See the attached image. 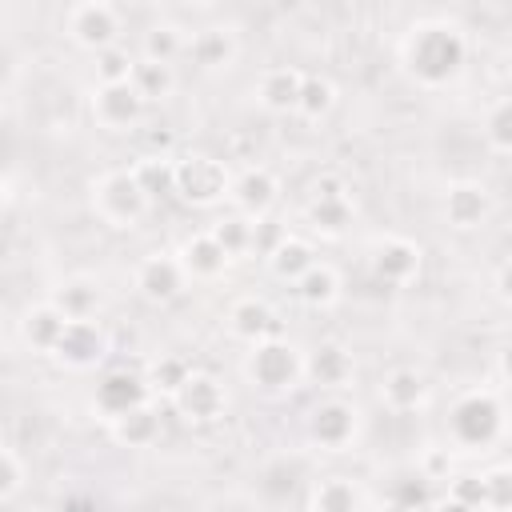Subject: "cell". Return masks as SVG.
<instances>
[{
    "label": "cell",
    "instance_id": "cell-2",
    "mask_svg": "<svg viewBox=\"0 0 512 512\" xmlns=\"http://www.w3.org/2000/svg\"><path fill=\"white\" fill-rule=\"evenodd\" d=\"M504 436V400L496 388H468L448 408V444L484 452Z\"/></svg>",
    "mask_w": 512,
    "mask_h": 512
},
{
    "label": "cell",
    "instance_id": "cell-11",
    "mask_svg": "<svg viewBox=\"0 0 512 512\" xmlns=\"http://www.w3.org/2000/svg\"><path fill=\"white\" fill-rule=\"evenodd\" d=\"M228 204H232L240 216H248V220L272 216V208L280 204V176H276L268 164H248V168L232 172Z\"/></svg>",
    "mask_w": 512,
    "mask_h": 512
},
{
    "label": "cell",
    "instance_id": "cell-7",
    "mask_svg": "<svg viewBox=\"0 0 512 512\" xmlns=\"http://www.w3.org/2000/svg\"><path fill=\"white\" fill-rule=\"evenodd\" d=\"M148 208L152 204H148V196L140 192V184L132 180L128 168H112V172L92 180V212L108 228H136L148 216Z\"/></svg>",
    "mask_w": 512,
    "mask_h": 512
},
{
    "label": "cell",
    "instance_id": "cell-19",
    "mask_svg": "<svg viewBox=\"0 0 512 512\" xmlns=\"http://www.w3.org/2000/svg\"><path fill=\"white\" fill-rule=\"evenodd\" d=\"M228 332L248 348L260 344V340H272V336H280L276 308L264 296H240V300L228 304Z\"/></svg>",
    "mask_w": 512,
    "mask_h": 512
},
{
    "label": "cell",
    "instance_id": "cell-4",
    "mask_svg": "<svg viewBox=\"0 0 512 512\" xmlns=\"http://www.w3.org/2000/svg\"><path fill=\"white\" fill-rule=\"evenodd\" d=\"M360 428H364V412L356 400L348 396H320L308 412H304V436L312 448L320 452H348L356 440H360Z\"/></svg>",
    "mask_w": 512,
    "mask_h": 512
},
{
    "label": "cell",
    "instance_id": "cell-27",
    "mask_svg": "<svg viewBox=\"0 0 512 512\" xmlns=\"http://www.w3.org/2000/svg\"><path fill=\"white\" fill-rule=\"evenodd\" d=\"M64 316L44 300V304H32V308H24L20 312V324H16V332H20V340L32 348V352H48L52 356V348H56V340H60V332H64Z\"/></svg>",
    "mask_w": 512,
    "mask_h": 512
},
{
    "label": "cell",
    "instance_id": "cell-25",
    "mask_svg": "<svg viewBox=\"0 0 512 512\" xmlns=\"http://www.w3.org/2000/svg\"><path fill=\"white\" fill-rule=\"evenodd\" d=\"M108 428H112V440L120 448H152L160 440V432H164V420H160V408L148 400V404L108 420Z\"/></svg>",
    "mask_w": 512,
    "mask_h": 512
},
{
    "label": "cell",
    "instance_id": "cell-20",
    "mask_svg": "<svg viewBox=\"0 0 512 512\" xmlns=\"http://www.w3.org/2000/svg\"><path fill=\"white\" fill-rule=\"evenodd\" d=\"M428 400H432V384H428V376L420 368L400 364V368L384 372V380H380V404L388 412L408 416V412H420Z\"/></svg>",
    "mask_w": 512,
    "mask_h": 512
},
{
    "label": "cell",
    "instance_id": "cell-43",
    "mask_svg": "<svg viewBox=\"0 0 512 512\" xmlns=\"http://www.w3.org/2000/svg\"><path fill=\"white\" fill-rule=\"evenodd\" d=\"M492 292H496V300H500V304H508V260H500V264H496Z\"/></svg>",
    "mask_w": 512,
    "mask_h": 512
},
{
    "label": "cell",
    "instance_id": "cell-42",
    "mask_svg": "<svg viewBox=\"0 0 512 512\" xmlns=\"http://www.w3.org/2000/svg\"><path fill=\"white\" fill-rule=\"evenodd\" d=\"M448 496L468 504V508H480L484 504V492H480V472H460V476H448ZM484 512V508H480Z\"/></svg>",
    "mask_w": 512,
    "mask_h": 512
},
{
    "label": "cell",
    "instance_id": "cell-39",
    "mask_svg": "<svg viewBox=\"0 0 512 512\" xmlns=\"http://www.w3.org/2000/svg\"><path fill=\"white\" fill-rule=\"evenodd\" d=\"M428 504H432L428 500V480H420V476L396 484V492H392V508H400V512H424Z\"/></svg>",
    "mask_w": 512,
    "mask_h": 512
},
{
    "label": "cell",
    "instance_id": "cell-12",
    "mask_svg": "<svg viewBox=\"0 0 512 512\" xmlns=\"http://www.w3.org/2000/svg\"><path fill=\"white\" fill-rule=\"evenodd\" d=\"M132 284H136L140 300H148V304H172V300L184 296L188 276H184L176 252H148V256L136 264Z\"/></svg>",
    "mask_w": 512,
    "mask_h": 512
},
{
    "label": "cell",
    "instance_id": "cell-18",
    "mask_svg": "<svg viewBox=\"0 0 512 512\" xmlns=\"http://www.w3.org/2000/svg\"><path fill=\"white\" fill-rule=\"evenodd\" d=\"M48 304L64 316V320H100V308H104V284L88 272H76V276H64Z\"/></svg>",
    "mask_w": 512,
    "mask_h": 512
},
{
    "label": "cell",
    "instance_id": "cell-8",
    "mask_svg": "<svg viewBox=\"0 0 512 512\" xmlns=\"http://www.w3.org/2000/svg\"><path fill=\"white\" fill-rule=\"evenodd\" d=\"M364 260H368V272L388 284V288H408L420 268H424V248L412 240V236H400V232H380L368 240L364 248Z\"/></svg>",
    "mask_w": 512,
    "mask_h": 512
},
{
    "label": "cell",
    "instance_id": "cell-9",
    "mask_svg": "<svg viewBox=\"0 0 512 512\" xmlns=\"http://www.w3.org/2000/svg\"><path fill=\"white\" fill-rule=\"evenodd\" d=\"M64 28H68V40L84 52H104L112 44H120V32H124V16L116 4L108 0H80L64 12Z\"/></svg>",
    "mask_w": 512,
    "mask_h": 512
},
{
    "label": "cell",
    "instance_id": "cell-37",
    "mask_svg": "<svg viewBox=\"0 0 512 512\" xmlns=\"http://www.w3.org/2000/svg\"><path fill=\"white\" fill-rule=\"evenodd\" d=\"M480 492H484V512H508L512 508V468L492 464L480 472Z\"/></svg>",
    "mask_w": 512,
    "mask_h": 512
},
{
    "label": "cell",
    "instance_id": "cell-10",
    "mask_svg": "<svg viewBox=\"0 0 512 512\" xmlns=\"http://www.w3.org/2000/svg\"><path fill=\"white\" fill-rule=\"evenodd\" d=\"M108 348H112V336L100 320H68L52 348V360L72 372H88L108 356Z\"/></svg>",
    "mask_w": 512,
    "mask_h": 512
},
{
    "label": "cell",
    "instance_id": "cell-6",
    "mask_svg": "<svg viewBox=\"0 0 512 512\" xmlns=\"http://www.w3.org/2000/svg\"><path fill=\"white\" fill-rule=\"evenodd\" d=\"M304 220L312 232L336 240L356 224V200H352V184L340 172H320L308 184V200H304Z\"/></svg>",
    "mask_w": 512,
    "mask_h": 512
},
{
    "label": "cell",
    "instance_id": "cell-13",
    "mask_svg": "<svg viewBox=\"0 0 512 512\" xmlns=\"http://www.w3.org/2000/svg\"><path fill=\"white\" fill-rule=\"evenodd\" d=\"M172 404L188 424H216L224 416V408H228V392L212 372L192 368L188 380L180 384V392L172 396Z\"/></svg>",
    "mask_w": 512,
    "mask_h": 512
},
{
    "label": "cell",
    "instance_id": "cell-24",
    "mask_svg": "<svg viewBox=\"0 0 512 512\" xmlns=\"http://www.w3.org/2000/svg\"><path fill=\"white\" fill-rule=\"evenodd\" d=\"M300 80H304V72L292 68V64H272V68H264L260 80H256V100H260V108H264V112H276V116H280V112H296Z\"/></svg>",
    "mask_w": 512,
    "mask_h": 512
},
{
    "label": "cell",
    "instance_id": "cell-33",
    "mask_svg": "<svg viewBox=\"0 0 512 512\" xmlns=\"http://www.w3.org/2000/svg\"><path fill=\"white\" fill-rule=\"evenodd\" d=\"M332 108H336V84L324 72H304L300 96H296V112L304 120H324Z\"/></svg>",
    "mask_w": 512,
    "mask_h": 512
},
{
    "label": "cell",
    "instance_id": "cell-36",
    "mask_svg": "<svg viewBox=\"0 0 512 512\" xmlns=\"http://www.w3.org/2000/svg\"><path fill=\"white\" fill-rule=\"evenodd\" d=\"M132 64H136V56L124 44H112L92 56V76H96V84H128Z\"/></svg>",
    "mask_w": 512,
    "mask_h": 512
},
{
    "label": "cell",
    "instance_id": "cell-26",
    "mask_svg": "<svg viewBox=\"0 0 512 512\" xmlns=\"http://www.w3.org/2000/svg\"><path fill=\"white\" fill-rule=\"evenodd\" d=\"M292 292H296V300L304 304V308H312V312H324V308H332L336 300H340V292H344V280H340V272L332 268V264H324V260H316L300 280H292Z\"/></svg>",
    "mask_w": 512,
    "mask_h": 512
},
{
    "label": "cell",
    "instance_id": "cell-31",
    "mask_svg": "<svg viewBox=\"0 0 512 512\" xmlns=\"http://www.w3.org/2000/svg\"><path fill=\"white\" fill-rule=\"evenodd\" d=\"M188 36L180 24L172 20H156L144 28V40H140V60H156V64H172L180 52H184Z\"/></svg>",
    "mask_w": 512,
    "mask_h": 512
},
{
    "label": "cell",
    "instance_id": "cell-30",
    "mask_svg": "<svg viewBox=\"0 0 512 512\" xmlns=\"http://www.w3.org/2000/svg\"><path fill=\"white\" fill-rule=\"evenodd\" d=\"M132 180L140 184V192L148 196V204L152 200H160V196H172V180H176V156H156V152H144L132 168Z\"/></svg>",
    "mask_w": 512,
    "mask_h": 512
},
{
    "label": "cell",
    "instance_id": "cell-45",
    "mask_svg": "<svg viewBox=\"0 0 512 512\" xmlns=\"http://www.w3.org/2000/svg\"><path fill=\"white\" fill-rule=\"evenodd\" d=\"M4 200H8V184L0 180V208H4Z\"/></svg>",
    "mask_w": 512,
    "mask_h": 512
},
{
    "label": "cell",
    "instance_id": "cell-35",
    "mask_svg": "<svg viewBox=\"0 0 512 512\" xmlns=\"http://www.w3.org/2000/svg\"><path fill=\"white\" fill-rule=\"evenodd\" d=\"M188 372H192V364L184 356H156L148 364V372H144V384H148L152 396H168L172 400L180 392V384L188 380Z\"/></svg>",
    "mask_w": 512,
    "mask_h": 512
},
{
    "label": "cell",
    "instance_id": "cell-22",
    "mask_svg": "<svg viewBox=\"0 0 512 512\" xmlns=\"http://www.w3.org/2000/svg\"><path fill=\"white\" fill-rule=\"evenodd\" d=\"M176 260H180L184 276H188V280H200V284L224 280V272L232 268V260H228V256H224V248L208 236V228H204V232H192V236L180 244Z\"/></svg>",
    "mask_w": 512,
    "mask_h": 512
},
{
    "label": "cell",
    "instance_id": "cell-28",
    "mask_svg": "<svg viewBox=\"0 0 512 512\" xmlns=\"http://www.w3.org/2000/svg\"><path fill=\"white\" fill-rule=\"evenodd\" d=\"M264 264H268V272L276 276V280H284V284H292V280H300L312 264H316V248L304 240V236H296V232H288L268 256H264Z\"/></svg>",
    "mask_w": 512,
    "mask_h": 512
},
{
    "label": "cell",
    "instance_id": "cell-23",
    "mask_svg": "<svg viewBox=\"0 0 512 512\" xmlns=\"http://www.w3.org/2000/svg\"><path fill=\"white\" fill-rule=\"evenodd\" d=\"M364 504H368L364 488L340 472L320 476L308 488V512H364Z\"/></svg>",
    "mask_w": 512,
    "mask_h": 512
},
{
    "label": "cell",
    "instance_id": "cell-14",
    "mask_svg": "<svg viewBox=\"0 0 512 512\" xmlns=\"http://www.w3.org/2000/svg\"><path fill=\"white\" fill-rule=\"evenodd\" d=\"M88 108H92L96 128H104V132H132L144 120L148 104L132 92V84H96Z\"/></svg>",
    "mask_w": 512,
    "mask_h": 512
},
{
    "label": "cell",
    "instance_id": "cell-46",
    "mask_svg": "<svg viewBox=\"0 0 512 512\" xmlns=\"http://www.w3.org/2000/svg\"><path fill=\"white\" fill-rule=\"evenodd\" d=\"M256 512H264V508H256Z\"/></svg>",
    "mask_w": 512,
    "mask_h": 512
},
{
    "label": "cell",
    "instance_id": "cell-44",
    "mask_svg": "<svg viewBox=\"0 0 512 512\" xmlns=\"http://www.w3.org/2000/svg\"><path fill=\"white\" fill-rule=\"evenodd\" d=\"M428 512H480V508H468V504H460V500L444 496V500H432V504H428Z\"/></svg>",
    "mask_w": 512,
    "mask_h": 512
},
{
    "label": "cell",
    "instance_id": "cell-38",
    "mask_svg": "<svg viewBox=\"0 0 512 512\" xmlns=\"http://www.w3.org/2000/svg\"><path fill=\"white\" fill-rule=\"evenodd\" d=\"M20 488H24V460H20V452L0 444V504H8Z\"/></svg>",
    "mask_w": 512,
    "mask_h": 512
},
{
    "label": "cell",
    "instance_id": "cell-16",
    "mask_svg": "<svg viewBox=\"0 0 512 512\" xmlns=\"http://www.w3.org/2000/svg\"><path fill=\"white\" fill-rule=\"evenodd\" d=\"M152 392L144 384V372H132V368H112L96 380V392H92V408L104 416V420H116L140 404H148Z\"/></svg>",
    "mask_w": 512,
    "mask_h": 512
},
{
    "label": "cell",
    "instance_id": "cell-3",
    "mask_svg": "<svg viewBox=\"0 0 512 512\" xmlns=\"http://www.w3.org/2000/svg\"><path fill=\"white\" fill-rule=\"evenodd\" d=\"M244 380L268 396L296 392L304 384V348H296L284 336L260 340L244 352Z\"/></svg>",
    "mask_w": 512,
    "mask_h": 512
},
{
    "label": "cell",
    "instance_id": "cell-21",
    "mask_svg": "<svg viewBox=\"0 0 512 512\" xmlns=\"http://www.w3.org/2000/svg\"><path fill=\"white\" fill-rule=\"evenodd\" d=\"M184 52L192 56L196 68H204V72H224V68H232L236 56H240V36H236V28H228V24H208V28H200V32L184 44Z\"/></svg>",
    "mask_w": 512,
    "mask_h": 512
},
{
    "label": "cell",
    "instance_id": "cell-34",
    "mask_svg": "<svg viewBox=\"0 0 512 512\" xmlns=\"http://www.w3.org/2000/svg\"><path fill=\"white\" fill-rule=\"evenodd\" d=\"M208 236L224 248V256H228V260L252 256V220H248V216H240V212L220 216V220L208 228Z\"/></svg>",
    "mask_w": 512,
    "mask_h": 512
},
{
    "label": "cell",
    "instance_id": "cell-32",
    "mask_svg": "<svg viewBox=\"0 0 512 512\" xmlns=\"http://www.w3.org/2000/svg\"><path fill=\"white\" fill-rule=\"evenodd\" d=\"M480 136H484V148H488L496 160H504V156L512 152V100H508V96H496V100L488 104V112H484V120H480Z\"/></svg>",
    "mask_w": 512,
    "mask_h": 512
},
{
    "label": "cell",
    "instance_id": "cell-1",
    "mask_svg": "<svg viewBox=\"0 0 512 512\" xmlns=\"http://www.w3.org/2000/svg\"><path fill=\"white\" fill-rule=\"evenodd\" d=\"M468 64V32L456 20L428 16L416 20L400 40V68L416 88L440 92L460 80Z\"/></svg>",
    "mask_w": 512,
    "mask_h": 512
},
{
    "label": "cell",
    "instance_id": "cell-29",
    "mask_svg": "<svg viewBox=\"0 0 512 512\" xmlns=\"http://www.w3.org/2000/svg\"><path fill=\"white\" fill-rule=\"evenodd\" d=\"M128 84L144 104H160V100H168L176 92V72H172V64H156V60H140L136 56Z\"/></svg>",
    "mask_w": 512,
    "mask_h": 512
},
{
    "label": "cell",
    "instance_id": "cell-40",
    "mask_svg": "<svg viewBox=\"0 0 512 512\" xmlns=\"http://www.w3.org/2000/svg\"><path fill=\"white\" fill-rule=\"evenodd\" d=\"M420 480H448L452 476V452L444 448V444H428L424 448V456H420V472H416Z\"/></svg>",
    "mask_w": 512,
    "mask_h": 512
},
{
    "label": "cell",
    "instance_id": "cell-17",
    "mask_svg": "<svg viewBox=\"0 0 512 512\" xmlns=\"http://www.w3.org/2000/svg\"><path fill=\"white\" fill-rule=\"evenodd\" d=\"M356 376V360L352 348L340 340H320L304 352V380L324 388V392H340L348 380Z\"/></svg>",
    "mask_w": 512,
    "mask_h": 512
},
{
    "label": "cell",
    "instance_id": "cell-15",
    "mask_svg": "<svg viewBox=\"0 0 512 512\" xmlns=\"http://www.w3.org/2000/svg\"><path fill=\"white\" fill-rule=\"evenodd\" d=\"M440 216L456 232H476L492 216V192L480 180H452L440 196Z\"/></svg>",
    "mask_w": 512,
    "mask_h": 512
},
{
    "label": "cell",
    "instance_id": "cell-41",
    "mask_svg": "<svg viewBox=\"0 0 512 512\" xmlns=\"http://www.w3.org/2000/svg\"><path fill=\"white\" fill-rule=\"evenodd\" d=\"M284 236H288V228H280L272 216L252 220V256H260V260H264V256H268Z\"/></svg>",
    "mask_w": 512,
    "mask_h": 512
},
{
    "label": "cell",
    "instance_id": "cell-5",
    "mask_svg": "<svg viewBox=\"0 0 512 512\" xmlns=\"http://www.w3.org/2000/svg\"><path fill=\"white\" fill-rule=\"evenodd\" d=\"M232 188V168L212 156V152H188L176 156V180H172V196L192 204V208H216L228 200Z\"/></svg>",
    "mask_w": 512,
    "mask_h": 512
}]
</instances>
